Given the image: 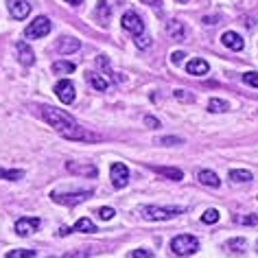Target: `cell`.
Instances as JSON below:
<instances>
[{
  "label": "cell",
  "mask_w": 258,
  "mask_h": 258,
  "mask_svg": "<svg viewBox=\"0 0 258 258\" xmlns=\"http://www.w3.org/2000/svg\"><path fill=\"white\" fill-rule=\"evenodd\" d=\"M208 109H210V112L221 114V112H228L230 105H228V101H223V99H210L208 101Z\"/></svg>",
  "instance_id": "cb8c5ba5"
},
{
  "label": "cell",
  "mask_w": 258,
  "mask_h": 258,
  "mask_svg": "<svg viewBox=\"0 0 258 258\" xmlns=\"http://www.w3.org/2000/svg\"><path fill=\"white\" fill-rule=\"evenodd\" d=\"M179 143H182V138H160L158 140V145H179Z\"/></svg>",
  "instance_id": "8d00e7d4"
},
{
  "label": "cell",
  "mask_w": 258,
  "mask_h": 258,
  "mask_svg": "<svg viewBox=\"0 0 258 258\" xmlns=\"http://www.w3.org/2000/svg\"><path fill=\"white\" fill-rule=\"evenodd\" d=\"M88 81H90V86H92L94 90H107V79H103L101 75H96V73H88Z\"/></svg>",
  "instance_id": "7402d4cb"
},
{
  "label": "cell",
  "mask_w": 258,
  "mask_h": 258,
  "mask_svg": "<svg viewBox=\"0 0 258 258\" xmlns=\"http://www.w3.org/2000/svg\"><path fill=\"white\" fill-rule=\"evenodd\" d=\"M90 256V249H77V251H68V254H63L61 258H88Z\"/></svg>",
  "instance_id": "4dcf8cb0"
},
{
  "label": "cell",
  "mask_w": 258,
  "mask_h": 258,
  "mask_svg": "<svg viewBox=\"0 0 258 258\" xmlns=\"http://www.w3.org/2000/svg\"><path fill=\"white\" fill-rule=\"evenodd\" d=\"M42 118L46 120L55 132H59L61 136L68 138V140H86V143H96V140H101V136H96V134H92V132H86V129L77 125L66 112H61V109L44 105L42 107Z\"/></svg>",
  "instance_id": "6da1fadb"
},
{
  "label": "cell",
  "mask_w": 258,
  "mask_h": 258,
  "mask_svg": "<svg viewBox=\"0 0 258 258\" xmlns=\"http://www.w3.org/2000/svg\"><path fill=\"white\" fill-rule=\"evenodd\" d=\"M243 81L247 83V86H251V88H258V75L256 73H245L243 75Z\"/></svg>",
  "instance_id": "1f68e13d"
},
{
  "label": "cell",
  "mask_w": 258,
  "mask_h": 258,
  "mask_svg": "<svg viewBox=\"0 0 258 258\" xmlns=\"http://www.w3.org/2000/svg\"><path fill=\"white\" fill-rule=\"evenodd\" d=\"M166 33H169L173 40H177V42L186 40V29H184V24L177 22V20H169V22H166Z\"/></svg>",
  "instance_id": "2e32d148"
},
{
  "label": "cell",
  "mask_w": 258,
  "mask_h": 258,
  "mask_svg": "<svg viewBox=\"0 0 258 258\" xmlns=\"http://www.w3.org/2000/svg\"><path fill=\"white\" fill-rule=\"evenodd\" d=\"M7 258H35V249H14L7 254Z\"/></svg>",
  "instance_id": "f1b7e54d"
},
{
  "label": "cell",
  "mask_w": 258,
  "mask_h": 258,
  "mask_svg": "<svg viewBox=\"0 0 258 258\" xmlns=\"http://www.w3.org/2000/svg\"><path fill=\"white\" fill-rule=\"evenodd\" d=\"M75 63L73 61H55L53 63V73L55 75H70V73H75Z\"/></svg>",
  "instance_id": "ffe728a7"
},
{
  "label": "cell",
  "mask_w": 258,
  "mask_h": 258,
  "mask_svg": "<svg viewBox=\"0 0 258 258\" xmlns=\"http://www.w3.org/2000/svg\"><path fill=\"white\" fill-rule=\"evenodd\" d=\"M184 53H182V50H175V53H173L171 55V63H173V66H182V63H184Z\"/></svg>",
  "instance_id": "836d02e7"
},
{
  "label": "cell",
  "mask_w": 258,
  "mask_h": 258,
  "mask_svg": "<svg viewBox=\"0 0 258 258\" xmlns=\"http://www.w3.org/2000/svg\"><path fill=\"white\" fill-rule=\"evenodd\" d=\"M143 3H145V5H160L162 0H143Z\"/></svg>",
  "instance_id": "f35d334b"
},
{
  "label": "cell",
  "mask_w": 258,
  "mask_h": 258,
  "mask_svg": "<svg viewBox=\"0 0 258 258\" xmlns=\"http://www.w3.org/2000/svg\"><path fill=\"white\" fill-rule=\"evenodd\" d=\"M92 197V190H77V192H55L50 195L55 204H61V206H77V204H83L86 199Z\"/></svg>",
  "instance_id": "5b68a950"
},
{
  "label": "cell",
  "mask_w": 258,
  "mask_h": 258,
  "mask_svg": "<svg viewBox=\"0 0 258 258\" xmlns=\"http://www.w3.org/2000/svg\"><path fill=\"white\" fill-rule=\"evenodd\" d=\"M73 232H96V225L90 221L88 217H83L73 225Z\"/></svg>",
  "instance_id": "603a6c76"
},
{
  "label": "cell",
  "mask_w": 258,
  "mask_h": 258,
  "mask_svg": "<svg viewBox=\"0 0 258 258\" xmlns=\"http://www.w3.org/2000/svg\"><path fill=\"white\" fill-rule=\"evenodd\" d=\"M136 46H138V48H149V46H151V37H143V35H138Z\"/></svg>",
  "instance_id": "d590c367"
},
{
  "label": "cell",
  "mask_w": 258,
  "mask_h": 258,
  "mask_svg": "<svg viewBox=\"0 0 258 258\" xmlns=\"http://www.w3.org/2000/svg\"><path fill=\"white\" fill-rule=\"evenodd\" d=\"M122 29L129 31V33H134V35H140L145 31V22H143V18H140L136 11H127L125 16H122Z\"/></svg>",
  "instance_id": "ba28073f"
},
{
  "label": "cell",
  "mask_w": 258,
  "mask_h": 258,
  "mask_svg": "<svg viewBox=\"0 0 258 258\" xmlns=\"http://www.w3.org/2000/svg\"><path fill=\"white\" fill-rule=\"evenodd\" d=\"M208 61L206 59H199V57H195V59H190L188 63H186V73L192 75V77H202V75H208Z\"/></svg>",
  "instance_id": "5bb4252c"
},
{
  "label": "cell",
  "mask_w": 258,
  "mask_h": 258,
  "mask_svg": "<svg viewBox=\"0 0 258 258\" xmlns=\"http://www.w3.org/2000/svg\"><path fill=\"white\" fill-rule=\"evenodd\" d=\"M55 48H57V53H61V55H70V53H75V50L81 48V42L77 40V37L63 35V37H59V40H57Z\"/></svg>",
  "instance_id": "8fae6325"
},
{
  "label": "cell",
  "mask_w": 258,
  "mask_h": 258,
  "mask_svg": "<svg viewBox=\"0 0 258 258\" xmlns=\"http://www.w3.org/2000/svg\"><path fill=\"white\" fill-rule=\"evenodd\" d=\"M230 179H232V182H249L251 173L245 171V169H232L230 171Z\"/></svg>",
  "instance_id": "484cf974"
},
{
  "label": "cell",
  "mask_w": 258,
  "mask_h": 258,
  "mask_svg": "<svg viewBox=\"0 0 258 258\" xmlns=\"http://www.w3.org/2000/svg\"><path fill=\"white\" fill-rule=\"evenodd\" d=\"M184 212H186L184 206H143L140 208V215L147 221H169V219L184 215Z\"/></svg>",
  "instance_id": "7a4b0ae2"
},
{
  "label": "cell",
  "mask_w": 258,
  "mask_h": 258,
  "mask_svg": "<svg viewBox=\"0 0 258 258\" xmlns=\"http://www.w3.org/2000/svg\"><path fill=\"white\" fill-rule=\"evenodd\" d=\"M256 251H258V241H256Z\"/></svg>",
  "instance_id": "60d3db41"
},
{
  "label": "cell",
  "mask_w": 258,
  "mask_h": 258,
  "mask_svg": "<svg viewBox=\"0 0 258 258\" xmlns=\"http://www.w3.org/2000/svg\"><path fill=\"white\" fill-rule=\"evenodd\" d=\"M24 177L22 169H0V179H9V182H18Z\"/></svg>",
  "instance_id": "d6986e66"
},
{
  "label": "cell",
  "mask_w": 258,
  "mask_h": 258,
  "mask_svg": "<svg viewBox=\"0 0 258 258\" xmlns=\"http://www.w3.org/2000/svg\"><path fill=\"white\" fill-rule=\"evenodd\" d=\"M219 219H221V215H219V210H215V208H210V210H206L204 215H202V223H206V225H210V223H217Z\"/></svg>",
  "instance_id": "4316f807"
},
{
  "label": "cell",
  "mask_w": 258,
  "mask_h": 258,
  "mask_svg": "<svg viewBox=\"0 0 258 258\" xmlns=\"http://www.w3.org/2000/svg\"><path fill=\"white\" fill-rule=\"evenodd\" d=\"M66 3H70V5H81L83 0H66Z\"/></svg>",
  "instance_id": "ab89813d"
},
{
  "label": "cell",
  "mask_w": 258,
  "mask_h": 258,
  "mask_svg": "<svg viewBox=\"0 0 258 258\" xmlns=\"http://www.w3.org/2000/svg\"><path fill=\"white\" fill-rule=\"evenodd\" d=\"M151 171H156V173H160V175L173 179V182H179V179H184V171L182 169H175V166H156V164H151Z\"/></svg>",
  "instance_id": "9a60e30c"
},
{
  "label": "cell",
  "mask_w": 258,
  "mask_h": 258,
  "mask_svg": "<svg viewBox=\"0 0 258 258\" xmlns=\"http://www.w3.org/2000/svg\"><path fill=\"white\" fill-rule=\"evenodd\" d=\"M109 14H112V9H109V5L105 3V0H99V3H96V16H99L101 24H103V22H107Z\"/></svg>",
  "instance_id": "d4e9b609"
},
{
  "label": "cell",
  "mask_w": 258,
  "mask_h": 258,
  "mask_svg": "<svg viewBox=\"0 0 258 258\" xmlns=\"http://www.w3.org/2000/svg\"><path fill=\"white\" fill-rule=\"evenodd\" d=\"M199 184H204V186H208V188H219L221 186V179L217 177V173H212V171H199Z\"/></svg>",
  "instance_id": "ac0fdd59"
},
{
  "label": "cell",
  "mask_w": 258,
  "mask_h": 258,
  "mask_svg": "<svg viewBox=\"0 0 258 258\" xmlns=\"http://www.w3.org/2000/svg\"><path fill=\"white\" fill-rule=\"evenodd\" d=\"M234 221H236V223H241V225H256V223H258V217H256V215H247V217L236 215V217H234Z\"/></svg>",
  "instance_id": "f546056e"
},
{
  "label": "cell",
  "mask_w": 258,
  "mask_h": 258,
  "mask_svg": "<svg viewBox=\"0 0 258 258\" xmlns=\"http://www.w3.org/2000/svg\"><path fill=\"white\" fill-rule=\"evenodd\" d=\"M66 169L75 175H83V177H96L99 169L94 164H79V162H66Z\"/></svg>",
  "instance_id": "7c38bea8"
},
{
  "label": "cell",
  "mask_w": 258,
  "mask_h": 258,
  "mask_svg": "<svg viewBox=\"0 0 258 258\" xmlns=\"http://www.w3.org/2000/svg\"><path fill=\"white\" fill-rule=\"evenodd\" d=\"M109 177H112L114 188H125L129 182V169L122 162H114L109 166Z\"/></svg>",
  "instance_id": "52a82bcc"
},
{
  "label": "cell",
  "mask_w": 258,
  "mask_h": 258,
  "mask_svg": "<svg viewBox=\"0 0 258 258\" xmlns=\"http://www.w3.org/2000/svg\"><path fill=\"white\" fill-rule=\"evenodd\" d=\"M145 125H149V127H160V120L153 118V116H147V118H145Z\"/></svg>",
  "instance_id": "74e56055"
},
{
  "label": "cell",
  "mask_w": 258,
  "mask_h": 258,
  "mask_svg": "<svg viewBox=\"0 0 258 258\" xmlns=\"http://www.w3.org/2000/svg\"><path fill=\"white\" fill-rule=\"evenodd\" d=\"M171 249H173V254H177V256H188L199 249V241L190 234H179L171 241Z\"/></svg>",
  "instance_id": "3957f363"
},
{
  "label": "cell",
  "mask_w": 258,
  "mask_h": 258,
  "mask_svg": "<svg viewBox=\"0 0 258 258\" xmlns=\"http://www.w3.org/2000/svg\"><path fill=\"white\" fill-rule=\"evenodd\" d=\"M50 29H53V24H50L48 18L37 16L35 20L24 29V37H27V40H40V37H46L50 33Z\"/></svg>",
  "instance_id": "277c9868"
},
{
  "label": "cell",
  "mask_w": 258,
  "mask_h": 258,
  "mask_svg": "<svg viewBox=\"0 0 258 258\" xmlns=\"http://www.w3.org/2000/svg\"><path fill=\"white\" fill-rule=\"evenodd\" d=\"M225 247L232 249L234 254H243V251L247 249V241H245V238H230V241L225 243Z\"/></svg>",
  "instance_id": "44dd1931"
},
{
  "label": "cell",
  "mask_w": 258,
  "mask_h": 258,
  "mask_svg": "<svg viewBox=\"0 0 258 258\" xmlns=\"http://www.w3.org/2000/svg\"><path fill=\"white\" fill-rule=\"evenodd\" d=\"M173 96H175L177 101H182V103H192V101H195V94H190L188 90H182V88L175 90V92H173Z\"/></svg>",
  "instance_id": "83f0119b"
},
{
  "label": "cell",
  "mask_w": 258,
  "mask_h": 258,
  "mask_svg": "<svg viewBox=\"0 0 258 258\" xmlns=\"http://www.w3.org/2000/svg\"><path fill=\"white\" fill-rule=\"evenodd\" d=\"M40 225H42V219L40 217H20L16 221V234L31 236L33 232L40 230Z\"/></svg>",
  "instance_id": "8992f818"
},
{
  "label": "cell",
  "mask_w": 258,
  "mask_h": 258,
  "mask_svg": "<svg viewBox=\"0 0 258 258\" xmlns=\"http://www.w3.org/2000/svg\"><path fill=\"white\" fill-rule=\"evenodd\" d=\"M16 48H18V55H20V61L24 63V66H33L35 63V53L29 48V44L27 42H18Z\"/></svg>",
  "instance_id": "e0dca14e"
},
{
  "label": "cell",
  "mask_w": 258,
  "mask_h": 258,
  "mask_svg": "<svg viewBox=\"0 0 258 258\" xmlns=\"http://www.w3.org/2000/svg\"><path fill=\"white\" fill-rule=\"evenodd\" d=\"M221 42H223V46H228L230 50H243L245 48L243 37L238 33H234V31H225V33L221 35Z\"/></svg>",
  "instance_id": "4fadbf2b"
},
{
  "label": "cell",
  "mask_w": 258,
  "mask_h": 258,
  "mask_svg": "<svg viewBox=\"0 0 258 258\" xmlns=\"http://www.w3.org/2000/svg\"><path fill=\"white\" fill-rule=\"evenodd\" d=\"M132 258H153V254H151V249H134Z\"/></svg>",
  "instance_id": "e575fe53"
},
{
  "label": "cell",
  "mask_w": 258,
  "mask_h": 258,
  "mask_svg": "<svg viewBox=\"0 0 258 258\" xmlns=\"http://www.w3.org/2000/svg\"><path fill=\"white\" fill-rule=\"evenodd\" d=\"M9 14L16 20H24L31 14V3H27V0H9Z\"/></svg>",
  "instance_id": "30bf717a"
},
{
  "label": "cell",
  "mask_w": 258,
  "mask_h": 258,
  "mask_svg": "<svg viewBox=\"0 0 258 258\" xmlns=\"http://www.w3.org/2000/svg\"><path fill=\"white\" fill-rule=\"evenodd\" d=\"M116 210L114 208H99V219H103V221H109V219H114Z\"/></svg>",
  "instance_id": "d6a6232c"
},
{
  "label": "cell",
  "mask_w": 258,
  "mask_h": 258,
  "mask_svg": "<svg viewBox=\"0 0 258 258\" xmlns=\"http://www.w3.org/2000/svg\"><path fill=\"white\" fill-rule=\"evenodd\" d=\"M55 94H57V99H59L61 103L70 105V103L75 101V86H73V81L61 79V81L55 86Z\"/></svg>",
  "instance_id": "9c48e42d"
}]
</instances>
